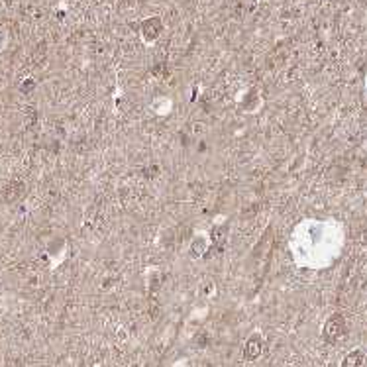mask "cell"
I'll use <instances>...</instances> for the list:
<instances>
[{
	"instance_id": "1",
	"label": "cell",
	"mask_w": 367,
	"mask_h": 367,
	"mask_svg": "<svg viewBox=\"0 0 367 367\" xmlns=\"http://www.w3.org/2000/svg\"><path fill=\"white\" fill-rule=\"evenodd\" d=\"M348 332V324H346V318L340 314V312H334L326 318L324 326H322V338L324 342L328 344H336L338 340H342Z\"/></svg>"
},
{
	"instance_id": "2",
	"label": "cell",
	"mask_w": 367,
	"mask_h": 367,
	"mask_svg": "<svg viewBox=\"0 0 367 367\" xmlns=\"http://www.w3.org/2000/svg\"><path fill=\"white\" fill-rule=\"evenodd\" d=\"M263 346H265L263 336H261V334H251V336L245 340L244 350H242L244 360H245V362H257V360L261 358V354H263Z\"/></svg>"
},
{
	"instance_id": "3",
	"label": "cell",
	"mask_w": 367,
	"mask_h": 367,
	"mask_svg": "<svg viewBox=\"0 0 367 367\" xmlns=\"http://www.w3.org/2000/svg\"><path fill=\"white\" fill-rule=\"evenodd\" d=\"M163 31V22L157 16H150L142 22V37L146 41H155Z\"/></svg>"
},
{
	"instance_id": "4",
	"label": "cell",
	"mask_w": 367,
	"mask_h": 367,
	"mask_svg": "<svg viewBox=\"0 0 367 367\" xmlns=\"http://www.w3.org/2000/svg\"><path fill=\"white\" fill-rule=\"evenodd\" d=\"M364 366H366V352H364L362 348L350 350V352L344 356L342 364H340V367H364Z\"/></svg>"
},
{
	"instance_id": "5",
	"label": "cell",
	"mask_w": 367,
	"mask_h": 367,
	"mask_svg": "<svg viewBox=\"0 0 367 367\" xmlns=\"http://www.w3.org/2000/svg\"><path fill=\"white\" fill-rule=\"evenodd\" d=\"M22 194H24V186L18 183V181H12V183L6 186V190H4V196H6V200H8V202L18 200Z\"/></svg>"
},
{
	"instance_id": "6",
	"label": "cell",
	"mask_w": 367,
	"mask_h": 367,
	"mask_svg": "<svg viewBox=\"0 0 367 367\" xmlns=\"http://www.w3.org/2000/svg\"><path fill=\"white\" fill-rule=\"evenodd\" d=\"M208 249V245H206V240L204 238H194L192 240V244H190V251H192V255H204V251Z\"/></svg>"
}]
</instances>
